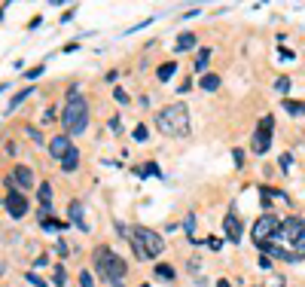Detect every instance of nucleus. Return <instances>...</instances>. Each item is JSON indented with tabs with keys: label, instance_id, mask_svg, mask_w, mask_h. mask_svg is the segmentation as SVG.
<instances>
[{
	"label": "nucleus",
	"instance_id": "f8f14e48",
	"mask_svg": "<svg viewBox=\"0 0 305 287\" xmlns=\"http://www.w3.org/2000/svg\"><path fill=\"white\" fill-rule=\"evenodd\" d=\"M58 165H61V171H64V174H74V171L80 168V150H77V147H70V150H67V156L61 159Z\"/></svg>",
	"mask_w": 305,
	"mask_h": 287
},
{
	"label": "nucleus",
	"instance_id": "72a5a7b5",
	"mask_svg": "<svg viewBox=\"0 0 305 287\" xmlns=\"http://www.w3.org/2000/svg\"><path fill=\"white\" fill-rule=\"evenodd\" d=\"M232 162H235L238 168L244 165V150H241V147H235V150H232Z\"/></svg>",
	"mask_w": 305,
	"mask_h": 287
},
{
	"label": "nucleus",
	"instance_id": "f03ea898",
	"mask_svg": "<svg viewBox=\"0 0 305 287\" xmlns=\"http://www.w3.org/2000/svg\"><path fill=\"white\" fill-rule=\"evenodd\" d=\"M156 129L168 138H186L189 135V110L183 104H168L156 113Z\"/></svg>",
	"mask_w": 305,
	"mask_h": 287
},
{
	"label": "nucleus",
	"instance_id": "9b49d317",
	"mask_svg": "<svg viewBox=\"0 0 305 287\" xmlns=\"http://www.w3.org/2000/svg\"><path fill=\"white\" fill-rule=\"evenodd\" d=\"M70 147H74V144H70V135H55V138L49 141V153H52V159H58V162L67 156Z\"/></svg>",
	"mask_w": 305,
	"mask_h": 287
},
{
	"label": "nucleus",
	"instance_id": "5701e85b",
	"mask_svg": "<svg viewBox=\"0 0 305 287\" xmlns=\"http://www.w3.org/2000/svg\"><path fill=\"white\" fill-rule=\"evenodd\" d=\"M43 229H70V220H55V217H49V220H43Z\"/></svg>",
	"mask_w": 305,
	"mask_h": 287
},
{
	"label": "nucleus",
	"instance_id": "423d86ee",
	"mask_svg": "<svg viewBox=\"0 0 305 287\" xmlns=\"http://www.w3.org/2000/svg\"><path fill=\"white\" fill-rule=\"evenodd\" d=\"M272 132H275V116L268 113V116L260 119L257 132H254V153H257V156H265V153H268V147H272Z\"/></svg>",
	"mask_w": 305,
	"mask_h": 287
},
{
	"label": "nucleus",
	"instance_id": "393cba45",
	"mask_svg": "<svg viewBox=\"0 0 305 287\" xmlns=\"http://www.w3.org/2000/svg\"><path fill=\"white\" fill-rule=\"evenodd\" d=\"M290 86H293V80H290V77H278V80H275V89H278L281 95L290 92Z\"/></svg>",
	"mask_w": 305,
	"mask_h": 287
},
{
	"label": "nucleus",
	"instance_id": "0eeeda50",
	"mask_svg": "<svg viewBox=\"0 0 305 287\" xmlns=\"http://www.w3.org/2000/svg\"><path fill=\"white\" fill-rule=\"evenodd\" d=\"M278 232H281V220L275 214H262L254 223V241H272Z\"/></svg>",
	"mask_w": 305,
	"mask_h": 287
},
{
	"label": "nucleus",
	"instance_id": "a19ab883",
	"mask_svg": "<svg viewBox=\"0 0 305 287\" xmlns=\"http://www.w3.org/2000/svg\"><path fill=\"white\" fill-rule=\"evenodd\" d=\"M268 287H284V278H281V275H272V278H268Z\"/></svg>",
	"mask_w": 305,
	"mask_h": 287
},
{
	"label": "nucleus",
	"instance_id": "79ce46f5",
	"mask_svg": "<svg viewBox=\"0 0 305 287\" xmlns=\"http://www.w3.org/2000/svg\"><path fill=\"white\" fill-rule=\"evenodd\" d=\"M43 122H46V125L55 122V110H46V113H43Z\"/></svg>",
	"mask_w": 305,
	"mask_h": 287
},
{
	"label": "nucleus",
	"instance_id": "a211bd4d",
	"mask_svg": "<svg viewBox=\"0 0 305 287\" xmlns=\"http://www.w3.org/2000/svg\"><path fill=\"white\" fill-rule=\"evenodd\" d=\"M199 86L205 89V92H217V89H220V77H217V74H205Z\"/></svg>",
	"mask_w": 305,
	"mask_h": 287
},
{
	"label": "nucleus",
	"instance_id": "7c9ffc66",
	"mask_svg": "<svg viewBox=\"0 0 305 287\" xmlns=\"http://www.w3.org/2000/svg\"><path fill=\"white\" fill-rule=\"evenodd\" d=\"M113 98H116L119 104H129V101H131V98H129V92H125L122 86H113Z\"/></svg>",
	"mask_w": 305,
	"mask_h": 287
},
{
	"label": "nucleus",
	"instance_id": "c756f323",
	"mask_svg": "<svg viewBox=\"0 0 305 287\" xmlns=\"http://www.w3.org/2000/svg\"><path fill=\"white\" fill-rule=\"evenodd\" d=\"M25 135H28L34 144H40V147H43V135H40L37 129H34V125H25Z\"/></svg>",
	"mask_w": 305,
	"mask_h": 287
},
{
	"label": "nucleus",
	"instance_id": "2eb2a0df",
	"mask_svg": "<svg viewBox=\"0 0 305 287\" xmlns=\"http://www.w3.org/2000/svg\"><path fill=\"white\" fill-rule=\"evenodd\" d=\"M211 46H202L199 49V55H195V70H199V74H205V70H208V64H211Z\"/></svg>",
	"mask_w": 305,
	"mask_h": 287
},
{
	"label": "nucleus",
	"instance_id": "6ab92c4d",
	"mask_svg": "<svg viewBox=\"0 0 305 287\" xmlns=\"http://www.w3.org/2000/svg\"><path fill=\"white\" fill-rule=\"evenodd\" d=\"M156 278H162V281H174V269L168 266V263H156Z\"/></svg>",
	"mask_w": 305,
	"mask_h": 287
},
{
	"label": "nucleus",
	"instance_id": "9d476101",
	"mask_svg": "<svg viewBox=\"0 0 305 287\" xmlns=\"http://www.w3.org/2000/svg\"><path fill=\"white\" fill-rule=\"evenodd\" d=\"M12 181H15V190H34V184H37V177H34V171L28 165H15L12 168Z\"/></svg>",
	"mask_w": 305,
	"mask_h": 287
},
{
	"label": "nucleus",
	"instance_id": "6e6552de",
	"mask_svg": "<svg viewBox=\"0 0 305 287\" xmlns=\"http://www.w3.org/2000/svg\"><path fill=\"white\" fill-rule=\"evenodd\" d=\"M223 232H226V241H232V244L241 241V236H244V223H241V217H238L235 211H229L226 217H223Z\"/></svg>",
	"mask_w": 305,
	"mask_h": 287
},
{
	"label": "nucleus",
	"instance_id": "f257e3e1",
	"mask_svg": "<svg viewBox=\"0 0 305 287\" xmlns=\"http://www.w3.org/2000/svg\"><path fill=\"white\" fill-rule=\"evenodd\" d=\"M92 263H95V272L107 281V284H116L125 278V272H129V263H125L116 250H110L107 244H98L95 254H92Z\"/></svg>",
	"mask_w": 305,
	"mask_h": 287
},
{
	"label": "nucleus",
	"instance_id": "4be33fe9",
	"mask_svg": "<svg viewBox=\"0 0 305 287\" xmlns=\"http://www.w3.org/2000/svg\"><path fill=\"white\" fill-rule=\"evenodd\" d=\"M131 138H134L137 144H143V141H150V132H147V125H143V122H137L134 129H131Z\"/></svg>",
	"mask_w": 305,
	"mask_h": 287
},
{
	"label": "nucleus",
	"instance_id": "37998d69",
	"mask_svg": "<svg viewBox=\"0 0 305 287\" xmlns=\"http://www.w3.org/2000/svg\"><path fill=\"white\" fill-rule=\"evenodd\" d=\"M217 287H232V284H229V278H217Z\"/></svg>",
	"mask_w": 305,
	"mask_h": 287
},
{
	"label": "nucleus",
	"instance_id": "a18cd8bd",
	"mask_svg": "<svg viewBox=\"0 0 305 287\" xmlns=\"http://www.w3.org/2000/svg\"><path fill=\"white\" fill-rule=\"evenodd\" d=\"M140 287H150V284H147V281H143V284H140Z\"/></svg>",
	"mask_w": 305,
	"mask_h": 287
},
{
	"label": "nucleus",
	"instance_id": "b1692460",
	"mask_svg": "<svg viewBox=\"0 0 305 287\" xmlns=\"http://www.w3.org/2000/svg\"><path fill=\"white\" fill-rule=\"evenodd\" d=\"M278 168H281V171H290V168H293V153H281V156H278Z\"/></svg>",
	"mask_w": 305,
	"mask_h": 287
},
{
	"label": "nucleus",
	"instance_id": "4c0bfd02",
	"mask_svg": "<svg viewBox=\"0 0 305 287\" xmlns=\"http://www.w3.org/2000/svg\"><path fill=\"white\" fill-rule=\"evenodd\" d=\"M189 89H192V80L186 77V80H183L180 86H177V92H180V95H186V92H189Z\"/></svg>",
	"mask_w": 305,
	"mask_h": 287
},
{
	"label": "nucleus",
	"instance_id": "ddd939ff",
	"mask_svg": "<svg viewBox=\"0 0 305 287\" xmlns=\"http://www.w3.org/2000/svg\"><path fill=\"white\" fill-rule=\"evenodd\" d=\"M70 223H77L83 232H88V223H86V208L80 202H70Z\"/></svg>",
	"mask_w": 305,
	"mask_h": 287
},
{
	"label": "nucleus",
	"instance_id": "f704fd0d",
	"mask_svg": "<svg viewBox=\"0 0 305 287\" xmlns=\"http://www.w3.org/2000/svg\"><path fill=\"white\" fill-rule=\"evenodd\" d=\"M107 125H110V132H116V135H122V119L119 116H113L110 122H107Z\"/></svg>",
	"mask_w": 305,
	"mask_h": 287
},
{
	"label": "nucleus",
	"instance_id": "f3484780",
	"mask_svg": "<svg viewBox=\"0 0 305 287\" xmlns=\"http://www.w3.org/2000/svg\"><path fill=\"white\" fill-rule=\"evenodd\" d=\"M284 110L290 116H305V101H293V98H284Z\"/></svg>",
	"mask_w": 305,
	"mask_h": 287
},
{
	"label": "nucleus",
	"instance_id": "dca6fc26",
	"mask_svg": "<svg viewBox=\"0 0 305 287\" xmlns=\"http://www.w3.org/2000/svg\"><path fill=\"white\" fill-rule=\"evenodd\" d=\"M174 74H177V61H165V64H159V67H156V77L162 80V83H168Z\"/></svg>",
	"mask_w": 305,
	"mask_h": 287
},
{
	"label": "nucleus",
	"instance_id": "e433bc0d",
	"mask_svg": "<svg viewBox=\"0 0 305 287\" xmlns=\"http://www.w3.org/2000/svg\"><path fill=\"white\" fill-rule=\"evenodd\" d=\"M257 266L262 269V272H268V269H272V260H268V257H262V254H260V260H257Z\"/></svg>",
	"mask_w": 305,
	"mask_h": 287
},
{
	"label": "nucleus",
	"instance_id": "c03bdc74",
	"mask_svg": "<svg viewBox=\"0 0 305 287\" xmlns=\"http://www.w3.org/2000/svg\"><path fill=\"white\" fill-rule=\"evenodd\" d=\"M110 287H125V284H122V281H116V284H110Z\"/></svg>",
	"mask_w": 305,
	"mask_h": 287
},
{
	"label": "nucleus",
	"instance_id": "20e7f679",
	"mask_svg": "<svg viewBox=\"0 0 305 287\" xmlns=\"http://www.w3.org/2000/svg\"><path fill=\"white\" fill-rule=\"evenodd\" d=\"M88 116H92V110H88V101L80 95V98H70L64 104V110H61V122H64V135L70 138H77L88 129Z\"/></svg>",
	"mask_w": 305,
	"mask_h": 287
},
{
	"label": "nucleus",
	"instance_id": "7ed1b4c3",
	"mask_svg": "<svg viewBox=\"0 0 305 287\" xmlns=\"http://www.w3.org/2000/svg\"><path fill=\"white\" fill-rule=\"evenodd\" d=\"M129 244H131L134 257H137L140 263L156 260V257L165 250V239L159 236L156 229H150V226H134V229H131V239H129Z\"/></svg>",
	"mask_w": 305,
	"mask_h": 287
},
{
	"label": "nucleus",
	"instance_id": "473e14b6",
	"mask_svg": "<svg viewBox=\"0 0 305 287\" xmlns=\"http://www.w3.org/2000/svg\"><path fill=\"white\" fill-rule=\"evenodd\" d=\"M67 250H70V247H67V241H64V239H58V244H55V254H58L61 260H67Z\"/></svg>",
	"mask_w": 305,
	"mask_h": 287
},
{
	"label": "nucleus",
	"instance_id": "ea45409f",
	"mask_svg": "<svg viewBox=\"0 0 305 287\" xmlns=\"http://www.w3.org/2000/svg\"><path fill=\"white\" fill-rule=\"evenodd\" d=\"M46 266H49V257H46V254L34 260V269H46Z\"/></svg>",
	"mask_w": 305,
	"mask_h": 287
},
{
	"label": "nucleus",
	"instance_id": "c85d7f7f",
	"mask_svg": "<svg viewBox=\"0 0 305 287\" xmlns=\"http://www.w3.org/2000/svg\"><path fill=\"white\" fill-rule=\"evenodd\" d=\"M183 229H186V236L192 239V232H195V214H192V211H189L186 217H183Z\"/></svg>",
	"mask_w": 305,
	"mask_h": 287
},
{
	"label": "nucleus",
	"instance_id": "a878e982",
	"mask_svg": "<svg viewBox=\"0 0 305 287\" xmlns=\"http://www.w3.org/2000/svg\"><path fill=\"white\" fill-rule=\"evenodd\" d=\"M25 281H28L31 287H46V281H43L37 272H34V269H31V272H25Z\"/></svg>",
	"mask_w": 305,
	"mask_h": 287
},
{
	"label": "nucleus",
	"instance_id": "cd10ccee",
	"mask_svg": "<svg viewBox=\"0 0 305 287\" xmlns=\"http://www.w3.org/2000/svg\"><path fill=\"white\" fill-rule=\"evenodd\" d=\"M77 281H80V287H95V278H92V272H88V269H83Z\"/></svg>",
	"mask_w": 305,
	"mask_h": 287
},
{
	"label": "nucleus",
	"instance_id": "2f4dec72",
	"mask_svg": "<svg viewBox=\"0 0 305 287\" xmlns=\"http://www.w3.org/2000/svg\"><path fill=\"white\" fill-rule=\"evenodd\" d=\"M40 202H52V184H40Z\"/></svg>",
	"mask_w": 305,
	"mask_h": 287
},
{
	"label": "nucleus",
	"instance_id": "1a4fd4ad",
	"mask_svg": "<svg viewBox=\"0 0 305 287\" xmlns=\"http://www.w3.org/2000/svg\"><path fill=\"white\" fill-rule=\"evenodd\" d=\"M6 211L12 214V217H25L28 214V199H25V192H19V190H12V192H6Z\"/></svg>",
	"mask_w": 305,
	"mask_h": 287
},
{
	"label": "nucleus",
	"instance_id": "412c9836",
	"mask_svg": "<svg viewBox=\"0 0 305 287\" xmlns=\"http://www.w3.org/2000/svg\"><path fill=\"white\" fill-rule=\"evenodd\" d=\"M28 95H34V86H25L19 95H12V101H9V110H15V107H19V104H22V101H25Z\"/></svg>",
	"mask_w": 305,
	"mask_h": 287
},
{
	"label": "nucleus",
	"instance_id": "49530a36",
	"mask_svg": "<svg viewBox=\"0 0 305 287\" xmlns=\"http://www.w3.org/2000/svg\"><path fill=\"white\" fill-rule=\"evenodd\" d=\"M0 205H3V199H0Z\"/></svg>",
	"mask_w": 305,
	"mask_h": 287
},
{
	"label": "nucleus",
	"instance_id": "bb28decb",
	"mask_svg": "<svg viewBox=\"0 0 305 287\" xmlns=\"http://www.w3.org/2000/svg\"><path fill=\"white\" fill-rule=\"evenodd\" d=\"M37 217H40V223L52 217V202H40V208H37Z\"/></svg>",
	"mask_w": 305,
	"mask_h": 287
},
{
	"label": "nucleus",
	"instance_id": "58836bf2",
	"mask_svg": "<svg viewBox=\"0 0 305 287\" xmlns=\"http://www.w3.org/2000/svg\"><path fill=\"white\" fill-rule=\"evenodd\" d=\"M208 247H211V250H220V247H223V239H214V236H211V239H208Z\"/></svg>",
	"mask_w": 305,
	"mask_h": 287
},
{
	"label": "nucleus",
	"instance_id": "c9c22d12",
	"mask_svg": "<svg viewBox=\"0 0 305 287\" xmlns=\"http://www.w3.org/2000/svg\"><path fill=\"white\" fill-rule=\"evenodd\" d=\"M43 70H46L43 64H37V67H31V70H28V80H37V77H43Z\"/></svg>",
	"mask_w": 305,
	"mask_h": 287
},
{
	"label": "nucleus",
	"instance_id": "39448f33",
	"mask_svg": "<svg viewBox=\"0 0 305 287\" xmlns=\"http://www.w3.org/2000/svg\"><path fill=\"white\" fill-rule=\"evenodd\" d=\"M281 239H287V241L293 244L296 254L305 257V217H296V214H290L287 220H281V232L275 236V241H281Z\"/></svg>",
	"mask_w": 305,
	"mask_h": 287
},
{
	"label": "nucleus",
	"instance_id": "4468645a",
	"mask_svg": "<svg viewBox=\"0 0 305 287\" xmlns=\"http://www.w3.org/2000/svg\"><path fill=\"white\" fill-rule=\"evenodd\" d=\"M195 46H199V40H195L192 31H189V34H177V43H174L177 52H186V49H195Z\"/></svg>",
	"mask_w": 305,
	"mask_h": 287
},
{
	"label": "nucleus",
	"instance_id": "aec40b11",
	"mask_svg": "<svg viewBox=\"0 0 305 287\" xmlns=\"http://www.w3.org/2000/svg\"><path fill=\"white\" fill-rule=\"evenodd\" d=\"M52 284H55V287H67V269L61 263L55 266V272H52Z\"/></svg>",
	"mask_w": 305,
	"mask_h": 287
}]
</instances>
